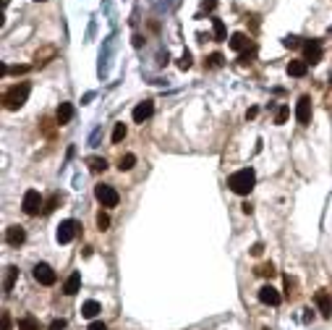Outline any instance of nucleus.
Masks as SVG:
<instances>
[{
  "mask_svg": "<svg viewBox=\"0 0 332 330\" xmlns=\"http://www.w3.org/2000/svg\"><path fill=\"white\" fill-rule=\"evenodd\" d=\"M97 228L99 231H107L110 228V215L107 213H97Z\"/></svg>",
  "mask_w": 332,
  "mask_h": 330,
  "instance_id": "obj_25",
  "label": "nucleus"
},
{
  "mask_svg": "<svg viewBox=\"0 0 332 330\" xmlns=\"http://www.w3.org/2000/svg\"><path fill=\"white\" fill-rule=\"evenodd\" d=\"M152 113H154V103H152V100H144V103H139L134 108V121L144 123V121H149V118H152Z\"/></svg>",
  "mask_w": 332,
  "mask_h": 330,
  "instance_id": "obj_9",
  "label": "nucleus"
},
{
  "mask_svg": "<svg viewBox=\"0 0 332 330\" xmlns=\"http://www.w3.org/2000/svg\"><path fill=\"white\" fill-rule=\"evenodd\" d=\"M215 5H217V0H204V8H207V11H212Z\"/></svg>",
  "mask_w": 332,
  "mask_h": 330,
  "instance_id": "obj_36",
  "label": "nucleus"
},
{
  "mask_svg": "<svg viewBox=\"0 0 332 330\" xmlns=\"http://www.w3.org/2000/svg\"><path fill=\"white\" fill-rule=\"evenodd\" d=\"M34 3H45V0H34Z\"/></svg>",
  "mask_w": 332,
  "mask_h": 330,
  "instance_id": "obj_39",
  "label": "nucleus"
},
{
  "mask_svg": "<svg viewBox=\"0 0 332 330\" xmlns=\"http://www.w3.org/2000/svg\"><path fill=\"white\" fill-rule=\"evenodd\" d=\"M230 50H236V53H243L246 48H248V37L243 34V32H236L233 37H230Z\"/></svg>",
  "mask_w": 332,
  "mask_h": 330,
  "instance_id": "obj_16",
  "label": "nucleus"
},
{
  "mask_svg": "<svg viewBox=\"0 0 332 330\" xmlns=\"http://www.w3.org/2000/svg\"><path fill=\"white\" fill-rule=\"evenodd\" d=\"M21 207H24V213H26V215H37V213H40V210L45 207V205H42L40 191H34V189L26 191L24 199H21Z\"/></svg>",
  "mask_w": 332,
  "mask_h": 330,
  "instance_id": "obj_5",
  "label": "nucleus"
},
{
  "mask_svg": "<svg viewBox=\"0 0 332 330\" xmlns=\"http://www.w3.org/2000/svg\"><path fill=\"white\" fill-rule=\"evenodd\" d=\"M126 134H128L126 123H115V128H113V142H115V144H121V142L126 139Z\"/></svg>",
  "mask_w": 332,
  "mask_h": 330,
  "instance_id": "obj_21",
  "label": "nucleus"
},
{
  "mask_svg": "<svg viewBox=\"0 0 332 330\" xmlns=\"http://www.w3.org/2000/svg\"><path fill=\"white\" fill-rule=\"evenodd\" d=\"M58 202H60V197H58V194H52L47 202H45V207H42V210H45V213H52V210L58 207Z\"/></svg>",
  "mask_w": 332,
  "mask_h": 330,
  "instance_id": "obj_29",
  "label": "nucleus"
},
{
  "mask_svg": "<svg viewBox=\"0 0 332 330\" xmlns=\"http://www.w3.org/2000/svg\"><path fill=\"white\" fill-rule=\"evenodd\" d=\"M34 280L42 283V286H55V280H58V273H55L47 262H37V265H34Z\"/></svg>",
  "mask_w": 332,
  "mask_h": 330,
  "instance_id": "obj_4",
  "label": "nucleus"
},
{
  "mask_svg": "<svg viewBox=\"0 0 332 330\" xmlns=\"http://www.w3.org/2000/svg\"><path fill=\"white\" fill-rule=\"evenodd\" d=\"M26 71H29V66H16L13 68V73H26Z\"/></svg>",
  "mask_w": 332,
  "mask_h": 330,
  "instance_id": "obj_38",
  "label": "nucleus"
},
{
  "mask_svg": "<svg viewBox=\"0 0 332 330\" xmlns=\"http://www.w3.org/2000/svg\"><path fill=\"white\" fill-rule=\"evenodd\" d=\"M79 233V223L76 220H63L58 225V244H71Z\"/></svg>",
  "mask_w": 332,
  "mask_h": 330,
  "instance_id": "obj_6",
  "label": "nucleus"
},
{
  "mask_svg": "<svg viewBox=\"0 0 332 330\" xmlns=\"http://www.w3.org/2000/svg\"><path fill=\"white\" fill-rule=\"evenodd\" d=\"M99 312H102V307H99V301H95V299H89V301H84V304H81V315L89 317V320H95Z\"/></svg>",
  "mask_w": 332,
  "mask_h": 330,
  "instance_id": "obj_17",
  "label": "nucleus"
},
{
  "mask_svg": "<svg viewBox=\"0 0 332 330\" xmlns=\"http://www.w3.org/2000/svg\"><path fill=\"white\" fill-rule=\"evenodd\" d=\"M212 26H215V40H225V24H223V18H212Z\"/></svg>",
  "mask_w": 332,
  "mask_h": 330,
  "instance_id": "obj_23",
  "label": "nucleus"
},
{
  "mask_svg": "<svg viewBox=\"0 0 332 330\" xmlns=\"http://www.w3.org/2000/svg\"><path fill=\"white\" fill-rule=\"evenodd\" d=\"M314 304L322 312V317H332V296L327 291H317L314 293Z\"/></svg>",
  "mask_w": 332,
  "mask_h": 330,
  "instance_id": "obj_10",
  "label": "nucleus"
},
{
  "mask_svg": "<svg viewBox=\"0 0 332 330\" xmlns=\"http://www.w3.org/2000/svg\"><path fill=\"white\" fill-rule=\"evenodd\" d=\"M87 330H107V325H105V323H99V320H95V323H92Z\"/></svg>",
  "mask_w": 332,
  "mask_h": 330,
  "instance_id": "obj_34",
  "label": "nucleus"
},
{
  "mask_svg": "<svg viewBox=\"0 0 332 330\" xmlns=\"http://www.w3.org/2000/svg\"><path fill=\"white\" fill-rule=\"evenodd\" d=\"M13 325H11V315H8V312H3V315H0V330H11Z\"/></svg>",
  "mask_w": 332,
  "mask_h": 330,
  "instance_id": "obj_30",
  "label": "nucleus"
},
{
  "mask_svg": "<svg viewBox=\"0 0 332 330\" xmlns=\"http://www.w3.org/2000/svg\"><path fill=\"white\" fill-rule=\"evenodd\" d=\"M5 241L11 244V246H21L26 241V233H24V228L21 225H11L5 231Z\"/></svg>",
  "mask_w": 332,
  "mask_h": 330,
  "instance_id": "obj_12",
  "label": "nucleus"
},
{
  "mask_svg": "<svg viewBox=\"0 0 332 330\" xmlns=\"http://www.w3.org/2000/svg\"><path fill=\"white\" fill-rule=\"evenodd\" d=\"M95 197H97V202L102 207H115L118 202H121V194H118L113 186H107V183H99V186L95 189Z\"/></svg>",
  "mask_w": 332,
  "mask_h": 330,
  "instance_id": "obj_3",
  "label": "nucleus"
},
{
  "mask_svg": "<svg viewBox=\"0 0 332 330\" xmlns=\"http://www.w3.org/2000/svg\"><path fill=\"white\" fill-rule=\"evenodd\" d=\"M26 97H29V84L26 81H21V84H13L11 89L3 95V103L8 110H18L24 103H26Z\"/></svg>",
  "mask_w": 332,
  "mask_h": 330,
  "instance_id": "obj_2",
  "label": "nucleus"
},
{
  "mask_svg": "<svg viewBox=\"0 0 332 330\" xmlns=\"http://www.w3.org/2000/svg\"><path fill=\"white\" fill-rule=\"evenodd\" d=\"M79 288H81V275L71 273L68 280H66V286H63V293H66V296H73V293H79Z\"/></svg>",
  "mask_w": 332,
  "mask_h": 330,
  "instance_id": "obj_15",
  "label": "nucleus"
},
{
  "mask_svg": "<svg viewBox=\"0 0 332 330\" xmlns=\"http://www.w3.org/2000/svg\"><path fill=\"white\" fill-rule=\"evenodd\" d=\"M288 73H290V76H296V79H303L309 73V63L306 60H290L288 63Z\"/></svg>",
  "mask_w": 332,
  "mask_h": 330,
  "instance_id": "obj_14",
  "label": "nucleus"
},
{
  "mask_svg": "<svg viewBox=\"0 0 332 330\" xmlns=\"http://www.w3.org/2000/svg\"><path fill=\"white\" fill-rule=\"evenodd\" d=\"M18 330H40V323L34 317H21L18 320Z\"/></svg>",
  "mask_w": 332,
  "mask_h": 330,
  "instance_id": "obj_22",
  "label": "nucleus"
},
{
  "mask_svg": "<svg viewBox=\"0 0 332 330\" xmlns=\"http://www.w3.org/2000/svg\"><path fill=\"white\" fill-rule=\"evenodd\" d=\"M71 118H73V105H71V103H60V105H58V113H55V121H58V126L71 123Z\"/></svg>",
  "mask_w": 332,
  "mask_h": 330,
  "instance_id": "obj_13",
  "label": "nucleus"
},
{
  "mask_svg": "<svg viewBox=\"0 0 332 330\" xmlns=\"http://www.w3.org/2000/svg\"><path fill=\"white\" fill-rule=\"evenodd\" d=\"M254 183H256V173L251 168H243V170H236L233 176H228V186L230 191H236V194H251V189H254Z\"/></svg>",
  "mask_w": 332,
  "mask_h": 330,
  "instance_id": "obj_1",
  "label": "nucleus"
},
{
  "mask_svg": "<svg viewBox=\"0 0 332 330\" xmlns=\"http://www.w3.org/2000/svg\"><path fill=\"white\" fill-rule=\"evenodd\" d=\"M283 45H285V48H298V37H285V40H283Z\"/></svg>",
  "mask_w": 332,
  "mask_h": 330,
  "instance_id": "obj_32",
  "label": "nucleus"
},
{
  "mask_svg": "<svg viewBox=\"0 0 332 330\" xmlns=\"http://www.w3.org/2000/svg\"><path fill=\"white\" fill-rule=\"evenodd\" d=\"M191 63H193V60H191V53L186 50V53L181 55V60H178V68H181V71H186V68H191Z\"/></svg>",
  "mask_w": 332,
  "mask_h": 330,
  "instance_id": "obj_28",
  "label": "nucleus"
},
{
  "mask_svg": "<svg viewBox=\"0 0 332 330\" xmlns=\"http://www.w3.org/2000/svg\"><path fill=\"white\" fill-rule=\"evenodd\" d=\"M16 278H18V268H16V265H8V268H5V280H3V288H5V293H11V291H13V283H16Z\"/></svg>",
  "mask_w": 332,
  "mask_h": 330,
  "instance_id": "obj_18",
  "label": "nucleus"
},
{
  "mask_svg": "<svg viewBox=\"0 0 332 330\" xmlns=\"http://www.w3.org/2000/svg\"><path fill=\"white\" fill-rule=\"evenodd\" d=\"M87 165H89L92 173H105V170H107V160H105V158H89Z\"/></svg>",
  "mask_w": 332,
  "mask_h": 330,
  "instance_id": "obj_19",
  "label": "nucleus"
},
{
  "mask_svg": "<svg viewBox=\"0 0 332 330\" xmlns=\"http://www.w3.org/2000/svg\"><path fill=\"white\" fill-rule=\"evenodd\" d=\"M296 121L301 126H309L311 123V97L303 95L298 103H296Z\"/></svg>",
  "mask_w": 332,
  "mask_h": 330,
  "instance_id": "obj_7",
  "label": "nucleus"
},
{
  "mask_svg": "<svg viewBox=\"0 0 332 330\" xmlns=\"http://www.w3.org/2000/svg\"><path fill=\"white\" fill-rule=\"evenodd\" d=\"M262 252H264V246H262V244H254V249H251V254H254V257H259Z\"/></svg>",
  "mask_w": 332,
  "mask_h": 330,
  "instance_id": "obj_35",
  "label": "nucleus"
},
{
  "mask_svg": "<svg viewBox=\"0 0 332 330\" xmlns=\"http://www.w3.org/2000/svg\"><path fill=\"white\" fill-rule=\"evenodd\" d=\"M256 275H264V278H272L275 275V265L270 262V265H259V268H256Z\"/></svg>",
  "mask_w": 332,
  "mask_h": 330,
  "instance_id": "obj_27",
  "label": "nucleus"
},
{
  "mask_svg": "<svg viewBox=\"0 0 332 330\" xmlns=\"http://www.w3.org/2000/svg\"><path fill=\"white\" fill-rule=\"evenodd\" d=\"M303 55H306V63H311V66H314V63H319L322 60V42L319 40H306L303 42Z\"/></svg>",
  "mask_w": 332,
  "mask_h": 330,
  "instance_id": "obj_8",
  "label": "nucleus"
},
{
  "mask_svg": "<svg viewBox=\"0 0 332 330\" xmlns=\"http://www.w3.org/2000/svg\"><path fill=\"white\" fill-rule=\"evenodd\" d=\"M209 66L220 68V66H223V55H220V53H212V55H209Z\"/></svg>",
  "mask_w": 332,
  "mask_h": 330,
  "instance_id": "obj_31",
  "label": "nucleus"
},
{
  "mask_svg": "<svg viewBox=\"0 0 332 330\" xmlns=\"http://www.w3.org/2000/svg\"><path fill=\"white\" fill-rule=\"evenodd\" d=\"M256 113H259V108H248L246 115H248V118H256Z\"/></svg>",
  "mask_w": 332,
  "mask_h": 330,
  "instance_id": "obj_37",
  "label": "nucleus"
},
{
  "mask_svg": "<svg viewBox=\"0 0 332 330\" xmlns=\"http://www.w3.org/2000/svg\"><path fill=\"white\" fill-rule=\"evenodd\" d=\"M288 115H290V108L288 105H280L278 113H275V123H285V121H288Z\"/></svg>",
  "mask_w": 332,
  "mask_h": 330,
  "instance_id": "obj_24",
  "label": "nucleus"
},
{
  "mask_svg": "<svg viewBox=\"0 0 332 330\" xmlns=\"http://www.w3.org/2000/svg\"><path fill=\"white\" fill-rule=\"evenodd\" d=\"M134 165H136V155L134 152H126L123 158H121V163H118V168H121V170H131Z\"/></svg>",
  "mask_w": 332,
  "mask_h": 330,
  "instance_id": "obj_20",
  "label": "nucleus"
},
{
  "mask_svg": "<svg viewBox=\"0 0 332 330\" xmlns=\"http://www.w3.org/2000/svg\"><path fill=\"white\" fill-rule=\"evenodd\" d=\"M50 330H66V320H52Z\"/></svg>",
  "mask_w": 332,
  "mask_h": 330,
  "instance_id": "obj_33",
  "label": "nucleus"
},
{
  "mask_svg": "<svg viewBox=\"0 0 332 330\" xmlns=\"http://www.w3.org/2000/svg\"><path fill=\"white\" fill-rule=\"evenodd\" d=\"M52 55H55V48H47V50H42V53H37V66H42V63H47V60H45V58H52Z\"/></svg>",
  "mask_w": 332,
  "mask_h": 330,
  "instance_id": "obj_26",
  "label": "nucleus"
},
{
  "mask_svg": "<svg viewBox=\"0 0 332 330\" xmlns=\"http://www.w3.org/2000/svg\"><path fill=\"white\" fill-rule=\"evenodd\" d=\"M259 301L267 307H278L280 304V291L275 286H262L259 288Z\"/></svg>",
  "mask_w": 332,
  "mask_h": 330,
  "instance_id": "obj_11",
  "label": "nucleus"
}]
</instances>
